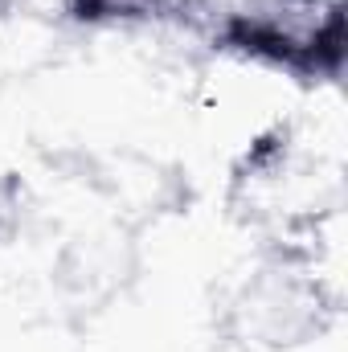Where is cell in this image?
I'll list each match as a JSON object with an SVG mask.
<instances>
[{"instance_id": "cell-1", "label": "cell", "mask_w": 348, "mask_h": 352, "mask_svg": "<svg viewBox=\"0 0 348 352\" xmlns=\"http://www.w3.org/2000/svg\"><path fill=\"white\" fill-rule=\"evenodd\" d=\"M328 316H332V303L324 299V287L287 263L254 270L230 303L234 336L262 352L312 344L328 328Z\"/></svg>"}, {"instance_id": "cell-2", "label": "cell", "mask_w": 348, "mask_h": 352, "mask_svg": "<svg viewBox=\"0 0 348 352\" xmlns=\"http://www.w3.org/2000/svg\"><path fill=\"white\" fill-rule=\"evenodd\" d=\"M160 0H66V12L83 25H119L152 12Z\"/></svg>"}, {"instance_id": "cell-3", "label": "cell", "mask_w": 348, "mask_h": 352, "mask_svg": "<svg viewBox=\"0 0 348 352\" xmlns=\"http://www.w3.org/2000/svg\"><path fill=\"white\" fill-rule=\"evenodd\" d=\"M17 226H21V192H17V184H12V180H4V176H0V242H4V238H12V234H17Z\"/></svg>"}]
</instances>
